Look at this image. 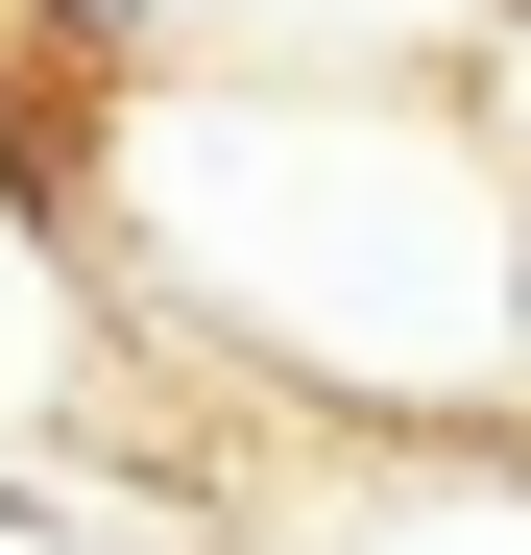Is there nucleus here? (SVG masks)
<instances>
[{
  "label": "nucleus",
  "mask_w": 531,
  "mask_h": 555,
  "mask_svg": "<svg viewBox=\"0 0 531 555\" xmlns=\"http://www.w3.org/2000/svg\"><path fill=\"white\" fill-rule=\"evenodd\" d=\"M73 73H459L507 0H25Z\"/></svg>",
  "instance_id": "nucleus-2"
},
{
  "label": "nucleus",
  "mask_w": 531,
  "mask_h": 555,
  "mask_svg": "<svg viewBox=\"0 0 531 555\" xmlns=\"http://www.w3.org/2000/svg\"><path fill=\"white\" fill-rule=\"evenodd\" d=\"M98 387H121L98 266H73L49 194H0V483H98Z\"/></svg>",
  "instance_id": "nucleus-3"
},
{
  "label": "nucleus",
  "mask_w": 531,
  "mask_h": 555,
  "mask_svg": "<svg viewBox=\"0 0 531 555\" xmlns=\"http://www.w3.org/2000/svg\"><path fill=\"white\" fill-rule=\"evenodd\" d=\"M507 98H531V0H507ZM507 145H531V121H507Z\"/></svg>",
  "instance_id": "nucleus-4"
},
{
  "label": "nucleus",
  "mask_w": 531,
  "mask_h": 555,
  "mask_svg": "<svg viewBox=\"0 0 531 555\" xmlns=\"http://www.w3.org/2000/svg\"><path fill=\"white\" fill-rule=\"evenodd\" d=\"M73 266L314 411H507L531 387V145L483 73H98Z\"/></svg>",
  "instance_id": "nucleus-1"
}]
</instances>
